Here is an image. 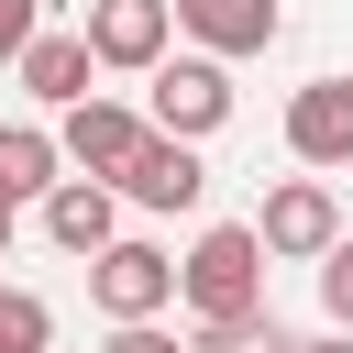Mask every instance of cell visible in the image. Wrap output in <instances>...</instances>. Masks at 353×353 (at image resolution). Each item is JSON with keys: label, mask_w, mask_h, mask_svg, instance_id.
Here are the masks:
<instances>
[{"label": "cell", "mask_w": 353, "mask_h": 353, "mask_svg": "<svg viewBox=\"0 0 353 353\" xmlns=\"http://www.w3.org/2000/svg\"><path fill=\"white\" fill-rule=\"evenodd\" d=\"M265 232L254 221H210L199 243H188V265H176V298H188V320L199 331H221V320H265Z\"/></svg>", "instance_id": "cell-1"}, {"label": "cell", "mask_w": 353, "mask_h": 353, "mask_svg": "<svg viewBox=\"0 0 353 353\" xmlns=\"http://www.w3.org/2000/svg\"><path fill=\"white\" fill-rule=\"evenodd\" d=\"M143 121L176 132V143H210V132L232 121V66H221V55H165V66L143 77Z\"/></svg>", "instance_id": "cell-2"}, {"label": "cell", "mask_w": 353, "mask_h": 353, "mask_svg": "<svg viewBox=\"0 0 353 353\" xmlns=\"http://www.w3.org/2000/svg\"><path fill=\"white\" fill-rule=\"evenodd\" d=\"M88 298H99V320H110V331L165 320V309H176V254H154V243H110V254L88 265Z\"/></svg>", "instance_id": "cell-3"}, {"label": "cell", "mask_w": 353, "mask_h": 353, "mask_svg": "<svg viewBox=\"0 0 353 353\" xmlns=\"http://www.w3.org/2000/svg\"><path fill=\"white\" fill-rule=\"evenodd\" d=\"M143 132H154V121H143L132 99H77V110L55 121V143H66V165H77V176H99V188H121V165L143 154Z\"/></svg>", "instance_id": "cell-4"}, {"label": "cell", "mask_w": 353, "mask_h": 353, "mask_svg": "<svg viewBox=\"0 0 353 353\" xmlns=\"http://www.w3.org/2000/svg\"><path fill=\"white\" fill-rule=\"evenodd\" d=\"M88 55L99 66H121V77H154L165 66V44H176V11L165 0H88Z\"/></svg>", "instance_id": "cell-5"}, {"label": "cell", "mask_w": 353, "mask_h": 353, "mask_svg": "<svg viewBox=\"0 0 353 353\" xmlns=\"http://www.w3.org/2000/svg\"><path fill=\"white\" fill-rule=\"evenodd\" d=\"M265 254H287V265H320L331 243H342V199H331V176H287L276 199H265Z\"/></svg>", "instance_id": "cell-6"}, {"label": "cell", "mask_w": 353, "mask_h": 353, "mask_svg": "<svg viewBox=\"0 0 353 353\" xmlns=\"http://www.w3.org/2000/svg\"><path fill=\"white\" fill-rule=\"evenodd\" d=\"M165 11H176V33H188L199 55H221V66H232V55H265V44L287 33L276 0H165Z\"/></svg>", "instance_id": "cell-7"}, {"label": "cell", "mask_w": 353, "mask_h": 353, "mask_svg": "<svg viewBox=\"0 0 353 353\" xmlns=\"http://www.w3.org/2000/svg\"><path fill=\"white\" fill-rule=\"evenodd\" d=\"M121 199H132V210H199V199H210V165H199V143H176V132H143V154L121 165Z\"/></svg>", "instance_id": "cell-8"}, {"label": "cell", "mask_w": 353, "mask_h": 353, "mask_svg": "<svg viewBox=\"0 0 353 353\" xmlns=\"http://www.w3.org/2000/svg\"><path fill=\"white\" fill-rule=\"evenodd\" d=\"M287 154L298 165H353V77H309L287 99Z\"/></svg>", "instance_id": "cell-9"}, {"label": "cell", "mask_w": 353, "mask_h": 353, "mask_svg": "<svg viewBox=\"0 0 353 353\" xmlns=\"http://www.w3.org/2000/svg\"><path fill=\"white\" fill-rule=\"evenodd\" d=\"M44 243H55V254H88V265H99V254L121 243V188H99V176H66V188L44 199Z\"/></svg>", "instance_id": "cell-10"}, {"label": "cell", "mask_w": 353, "mask_h": 353, "mask_svg": "<svg viewBox=\"0 0 353 353\" xmlns=\"http://www.w3.org/2000/svg\"><path fill=\"white\" fill-rule=\"evenodd\" d=\"M11 77H22V88L44 99V110H77V99H99V88H88V77H99L88 33H33V55H22Z\"/></svg>", "instance_id": "cell-11"}, {"label": "cell", "mask_w": 353, "mask_h": 353, "mask_svg": "<svg viewBox=\"0 0 353 353\" xmlns=\"http://www.w3.org/2000/svg\"><path fill=\"white\" fill-rule=\"evenodd\" d=\"M55 165H66V143H55L44 121H0V199H11V210H22V199H55V188H66Z\"/></svg>", "instance_id": "cell-12"}, {"label": "cell", "mask_w": 353, "mask_h": 353, "mask_svg": "<svg viewBox=\"0 0 353 353\" xmlns=\"http://www.w3.org/2000/svg\"><path fill=\"white\" fill-rule=\"evenodd\" d=\"M0 353H55V309L33 287H0Z\"/></svg>", "instance_id": "cell-13"}, {"label": "cell", "mask_w": 353, "mask_h": 353, "mask_svg": "<svg viewBox=\"0 0 353 353\" xmlns=\"http://www.w3.org/2000/svg\"><path fill=\"white\" fill-rule=\"evenodd\" d=\"M188 353H298V342H287V331H276V309H265V320H221V331H199Z\"/></svg>", "instance_id": "cell-14"}, {"label": "cell", "mask_w": 353, "mask_h": 353, "mask_svg": "<svg viewBox=\"0 0 353 353\" xmlns=\"http://www.w3.org/2000/svg\"><path fill=\"white\" fill-rule=\"evenodd\" d=\"M320 309H331V331H353V232L320 254Z\"/></svg>", "instance_id": "cell-15"}, {"label": "cell", "mask_w": 353, "mask_h": 353, "mask_svg": "<svg viewBox=\"0 0 353 353\" xmlns=\"http://www.w3.org/2000/svg\"><path fill=\"white\" fill-rule=\"evenodd\" d=\"M33 33H44V0H0V66H22Z\"/></svg>", "instance_id": "cell-16"}, {"label": "cell", "mask_w": 353, "mask_h": 353, "mask_svg": "<svg viewBox=\"0 0 353 353\" xmlns=\"http://www.w3.org/2000/svg\"><path fill=\"white\" fill-rule=\"evenodd\" d=\"M110 353H188V342H176L165 320H132V331H110Z\"/></svg>", "instance_id": "cell-17"}, {"label": "cell", "mask_w": 353, "mask_h": 353, "mask_svg": "<svg viewBox=\"0 0 353 353\" xmlns=\"http://www.w3.org/2000/svg\"><path fill=\"white\" fill-rule=\"evenodd\" d=\"M298 353H353V331H320V342H298Z\"/></svg>", "instance_id": "cell-18"}, {"label": "cell", "mask_w": 353, "mask_h": 353, "mask_svg": "<svg viewBox=\"0 0 353 353\" xmlns=\"http://www.w3.org/2000/svg\"><path fill=\"white\" fill-rule=\"evenodd\" d=\"M0 254H11V199H0Z\"/></svg>", "instance_id": "cell-19"}]
</instances>
